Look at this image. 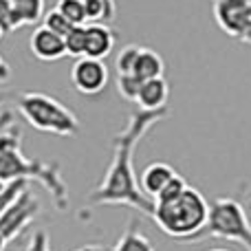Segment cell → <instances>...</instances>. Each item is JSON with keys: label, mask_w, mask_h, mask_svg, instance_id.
Returning a JSON list of instances; mask_svg holds the SVG:
<instances>
[{"label": "cell", "mask_w": 251, "mask_h": 251, "mask_svg": "<svg viewBox=\"0 0 251 251\" xmlns=\"http://www.w3.org/2000/svg\"><path fill=\"white\" fill-rule=\"evenodd\" d=\"M212 13L223 33L251 44V0H212Z\"/></svg>", "instance_id": "cell-6"}, {"label": "cell", "mask_w": 251, "mask_h": 251, "mask_svg": "<svg viewBox=\"0 0 251 251\" xmlns=\"http://www.w3.org/2000/svg\"><path fill=\"white\" fill-rule=\"evenodd\" d=\"M141 79L132 73H124V75H117V91L119 95L124 97L126 101H134L139 95V88H141Z\"/></svg>", "instance_id": "cell-18"}, {"label": "cell", "mask_w": 251, "mask_h": 251, "mask_svg": "<svg viewBox=\"0 0 251 251\" xmlns=\"http://www.w3.org/2000/svg\"><path fill=\"white\" fill-rule=\"evenodd\" d=\"M2 185H4V183H0V187H2Z\"/></svg>", "instance_id": "cell-32"}, {"label": "cell", "mask_w": 251, "mask_h": 251, "mask_svg": "<svg viewBox=\"0 0 251 251\" xmlns=\"http://www.w3.org/2000/svg\"><path fill=\"white\" fill-rule=\"evenodd\" d=\"M168 97H170L168 79L154 77V79H146L141 84L134 104L139 106V110H161L168 106Z\"/></svg>", "instance_id": "cell-11"}, {"label": "cell", "mask_w": 251, "mask_h": 251, "mask_svg": "<svg viewBox=\"0 0 251 251\" xmlns=\"http://www.w3.org/2000/svg\"><path fill=\"white\" fill-rule=\"evenodd\" d=\"M9 117H11V113H0V128H2L4 122H7Z\"/></svg>", "instance_id": "cell-27"}, {"label": "cell", "mask_w": 251, "mask_h": 251, "mask_svg": "<svg viewBox=\"0 0 251 251\" xmlns=\"http://www.w3.org/2000/svg\"><path fill=\"white\" fill-rule=\"evenodd\" d=\"M86 22L95 25H110L117 18V2L115 0H84Z\"/></svg>", "instance_id": "cell-16"}, {"label": "cell", "mask_w": 251, "mask_h": 251, "mask_svg": "<svg viewBox=\"0 0 251 251\" xmlns=\"http://www.w3.org/2000/svg\"><path fill=\"white\" fill-rule=\"evenodd\" d=\"M64 42H66V55L82 57L84 55V25L73 26V31L64 38Z\"/></svg>", "instance_id": "cell-21"}, {"label": "cell", "mask_w": 251, "mask_h": 251, "mask_svg": "<svg viewBox=\"0 0 251 251\" xmlns=\"http://www.w3.org/2000/svg\"><path fill=\"white\" fill-rule=\"evenodd\" d=\"M9 77H11V66L2 60V55H0V82H9Z\"/></svg>", "instance_id": "cell-25"}, {"label": "cell", "mask_w": 251, "mask_h": 251, "mask_svg": "<svg viewBox=\"0 0 251 251\" xmlns=\"http://www.w3.org/2000/svg\"><path fill=\"white\" fill-rule=\"evenodd\" d=\"M26 251H51V247H49V231L47 229H35L29 238Z\"/></svg>", "instance_id": "cell-24"}, {"label": "cell", "mask_w": 251, "mask_h": 251, "mask_svg": "<svg viewBox=\"0 0 251 251\" xmlns=\"http://www.w3.org/2000/svg\"><path fill=\"white\" fill-rule=\"evenodd\" d=\"M207 251H229V249H221V247H216V249H207Z\"/></svg>", "instance_id": "cell-29"}, {"label": "cell", "mask_w": 251, "mask_h": 251, "mask_svg": "<svg viewBox=\"0 0 251 251\" xmlns=\"http://www.w3.org/2000/svg\"><path fill=\"white\" fill-rule=\"evenodd\" d=\"M31 53L42 62H57L66 55V42L62 35H57L55 31H51L49 26H38L31 33L29 40Z\"/></svg>", "instance_id": "cell-9"}, {"label": "cell", "mask_w": 251, "mask_h": 251, "mask_svg": "<svg viewBox=\"0 0 251 251\" xmlns=\"http://www.w3.org/2000/svg\"><path fill=\"white\" fill-rule=\"evenodd\" d=\"M40 214V201L29 187L20 192L11 203L0 214V234L7 243H13L22 236V231L33 223V218Z\"/></svg>", "instance_id": "cell-7"}, {"label": "cell", "mask_w": 251, "mask_h": 251, "mask_svg": "<svg viewBox=\"0 0 251 251\" xmlns=\"http://www.w3.org/2000/svg\"><path fill=\"white\" fill-rule=\"evenodd\" d=\"M209 238H221L229 243L243 245L251 251V221L247 216V209L240 203V199L231 196H218L209 203L207 221L203 229L190 240V243H201Z\"/></svg>", "instance_id": "cell-5"}, {"label": "cell", "mask_w": 251, "mask_h": 251, "mask_svg": "<svg viewBox=\"0 0 251 251\" xmlns=\"http://www.w3.org/2000/svg\"><path fill=\"white\" fill-rule=\"evenodd\" d=\"M174 174H176V170H174L170 163L154 161V163L146 165L143 172L139 174V187H141V192L148 196V199L154 201V196L161 192V187H163Z\"/></svg>", "instance_id": "cell-12"}, {"label": "cell", "mask_w": 251, "mask_h": 251, "mask_svg": "<svg viewBox=\"0 0 251 251\" xmlns=\"http://www.w3.org/2000/svg\"><path fill=\"white\" fill-rule=\"evenodd\" d=\"M249 205H251V196H249Z\"/></svg>", "instance_id": "cell-31"}, {"label": "cell", "mask_w": 251, "mask_h": 251, "mask_svg": "<svg viewBox=\"0 0 251 251\" xmlns=\"http://www.w3.org/2000/svg\"><path fill=\"white\" fill-rule=\"evenodd\" d=\"M0 26H2L4 33H13V31L20 29L16 18H13L11 0H0Z\"/></svg>", "instance_id": "cell-23"}, {"label": "cell", "mask_w": 251, "mask_h": 251, "mask_svg": "<svg viewBox=\"0 0 251 251\" xmlns=\"http://www.w3.org/2000/svg\"><path fill=\"white\" fill-rule=\"evenodd\" d=\"M185 187H187L185 178H183L181 174H174V176L170 178V181L165 183L163 187H161V192L154 196V201H156V203H165V201H172V199H176V196H181L183 192H185Z\"/></svg>", "instance_id": "cell-19"}, {"label": "cell", "mask_w": 251, "mask_h": 251, "mask_svg": "<svg viewBox=\"0 0 251 251\" xmlns=\"http://www.w3.org/2000/svg\"><path fill=\"white\" fill-rule=\"evenodd\" d=\"M4 245H7V240H4V236L0 234V251H4Z\"/></svg>", "instance_id": "cell-28"}, {"label": "cell", "mask_w": 251, "mask_h": 251, "mask_svg": "<svg viewBox=\"0 0 251 251\" xmlns=\"http://www.w3.org/2000/svg\"><path fill=\"white\" fill-rule=\"evenodd\" d=\"M55 9L69 22H73L75 26L86 25V9H84V0H57Z\"/></svg>", "instance_id": "cell-17"}, {"label": "cell", "mask_w": 251, "mask_h": 251, "mask_svg": "<svg viewBox=\"0 0 251 251\" xmlns=\"http://www.w3.org/2000/svg\"><path fill=\"white\" fill-rule=\"evenodd\" d=\"M71 84L77 93L86 97H95L108 84V66L104 60H95V57H75V64L71 69Z\"/></svg>", "instance_id": "cell-8"}, {"label": "cell", "mask_w": 251, "mask_h": 251, "mask_svg": "<svg viewBox=\"0 0 251 251\" xmlns=\"http://www.w3.org/2000/svg\"><path fill=\"white\" fill-rule=\"evenodd\" d=\"M163 73H165L163 57L156 51H152V49H146V47L139 49L137 60H134V66H132V75H137L141 82H146V79L163 77Z\"/></svg>", "instance_id": "cell-13"}, {"label": "cell", "mask_w": 251, "mask_h": 251, "mask_svg": "<svg viewBox=\"0 0 251 251\" xmlns=\"http://www.w3.org/2000/svg\"><path fill=\"white\" fill-rule=\"evenodd\" d=\"M2 35H4V31H2V26H0V40H2Z\"/></svg>", "instance_id": "cell-30"}, {"label": "cell", "mask_w": 251, "mask_h": 251, "mask_svg": "<svg viewBox=\"0 0 251 251\" xmlns=\"http://www.w3.org/2000/svg\"><path fill=\"white\" fill-rule=\"evenodd\" d=\"M113 251H154V245H152L150 238L141 231L139 221H132L126 227L124 234L119 236Z\"/></svg>", "instance_id": "cell-14"}, {"label": "cell", "mask_w": 251, "mask_h": 251, "mask_svg": "<svg viewBox=\"0 0 251 251\" xmlns=\"http://www.w3.org/2000/svg\"><path fill=\"white\" fill-rule=\"evenodd\" d=\"M40 181L49 190L57 212H66L71 203L69 185L62 176L60 161L29 159L22 154V132L13 117H9L0 128V183L9 181Z\"/></svg>", "instance_id": "cell-2"}, {"label": "cell", "mask_w": 251, "mask_h": 251, "mask_svg": "<svg viewBox=\"0 0 251 251\" xmlns=\"http://www.w3.org/2000/svg\"><path fill=\"white\" fill-rule=\"evenodd\" d=\"M170 117V108L161 110H137L128 119L126 128L113 137V159L101 183L88 194L91 205H124L137 209L143 216H152L154 201L148 199L139 187L134 172V152L148 132L159 122Z\"/></svg>", "instance_id": "cell-1"}, {"label": "cell", "mask_w": 251, "mask_h": 251, "mask_svg": "<svg viewBox=\"0 0 251 251\" xmlns=\"http://www.w3.org/2000/svg\"><path fill=\"white\" fill-rule=\"evenodd\" d=\"M209 203L199 190L187 185L181 196L165 203H156L152 209V221L165 236L178 243H190L207 221Z\"/></svg>", "instance_id": "cell-3"}, {"label": "cell", "mask_w": 251, "mask_h": 251, "mask_svg": "<svg viewBox=\"0 0 251 251\" xmlns=\"http://www.w3.org/2000/svg\"><path fill=\"white\" fill-rule=\"evenodd\" d=\"M115 40H117V33L108 25L86 22L84 25V55L95 57V60H104L113 51Z\"/></svg>", "instance_id": "cell-10"}, {"label": "cell", "mask_w": 251, "mask_h": 251, "mask_svg": "<svg viewBox=\"0 0 251 251\" xmlns=\"http://www.w3.org/2000/svg\"><path fill=\"white\" fill-rule=\"evenodd\" d=\"M44 26H49L51 31H55L57 35H62V38H66V35L73 31V22H69L64 16H62L57 9H51V11L44 16Z\"/></svg>", "instance_id": "cell-20"}, {"label": "cell", "mask_w": 251, "mask_h": 251, "mask_svg": "<svg viewBox=\"0 0 251 251\" xmlns=\"http://www.w3.org/2000/svg\"><path fill=\"white\" fill-rule=\"evenodd\" d=\"M139 44H130L126 47L122 53L117 55V73L124 75V73H132V66H134V60H137V53H139Z\"/></svg>", "instance_id": "cell-22"}, {"label": "cell", "mask_w": 251, "mask_h": 251, "mask_svg": "<svg viewBox=\"0 0 251 251\" xmlns=\"http://www.w3.org/2000/svg\"><path fill=\"white\" fill-rule=\"evenodd\" d=\"M106 251H113V249H106Z\"/></svg>", "instance_id": "cell-33"}, {"label": "cell", "mask_w": 251, "mask_h": 251, "mask_svg": "<svg viewBox=\"0 0 251 251\" xmlns=\"http://www.w3.org/2000/svg\"><path fill=\"white\" fill-rule=\"evenodd\" d=\"M11 9L18 26L35 25L44 16V0H11Z\"/></svg>", "instance_id": "cell-15"}, {"label": "cell", "mask_w": 251, "mask_h": 251, "mask_svg": "<svg viewBox=\"0 0 251 251\" xmlns=\"http://www.w3.org/2000/svg\"><path fill=\"white\" fill-rule=\"evenodd\" d=\"M75 251H106V247H101V245H86V247L75 249Z\"/></svg>", "instance_id": "cell-26"}, {"label": "cell", "mask_w": 251, "mask_h": 251, "mask_svg": "<svg viewBox=\"0 0 251 251\" xmlns=\"http://www.w3.org/2000/svg\"><path fill=\"white\" fill-rule=\"evenodd\" d=\"M18 113L22 115L31 128L49 134H60V137H75L82 128L75 113L57 101L55 97L40 91L22 93L18 97Z\"/></svg>", "instance_id": "cell-4"}]
</instances>
